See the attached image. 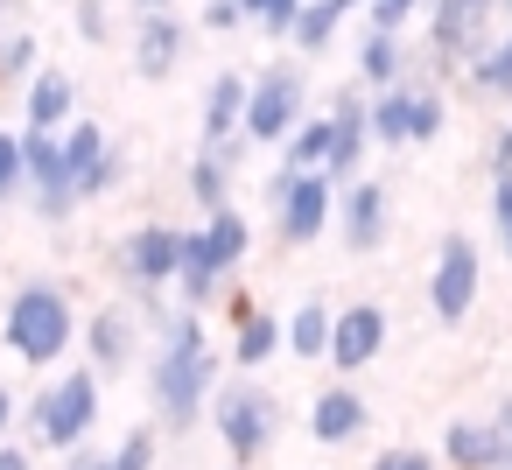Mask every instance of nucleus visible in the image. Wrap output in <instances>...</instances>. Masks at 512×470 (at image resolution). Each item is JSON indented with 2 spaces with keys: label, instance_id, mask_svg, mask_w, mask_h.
Instances as JSON below:
<instances>
[{
  "label": "nucleus",
  "instance_id": "obj_1",
  "mask_svg": "<svg viewBox=\"0 0 512 470\" xmlns=\"http://www.w3.org/2000/svg\"><path fill=\"white\" fill-rule=\"evenodd\" d=\"M155 330H162V351H155V372H148L155 407H162L169 428H190L204 414L211 386H218V351L204 344V323L197 316H176V323L162 316Z\"/></svg>",
  "mask_w": 512,
  "mask_h": 470
},
{
  "label": "nucleus",
  "instance_id": "obj_2",
  "mask_svg": "<svg viewBox=\"0 0 512 470\" xmlns=\"http://www.w3.org/2000/svg\"><path fill=\"white\" fill-rule=\"evenodd\" d=\"M71 337H78V309H71L64 288H50V281L15 288L8 316H0V344H8L22 365H57L71 351Z\"/></svg>",
  "mask_w": 512,
  "mask_h": 470
},
{
  "label": "nucleus",
  "instance_id": "obj_3",
  "mask_svg": "<svg viewBox=\"0 0 512 470\" xmlns=\"http://www.w3.org/2000/svg\"><path fill=\"white\" fill-rule=\"evenodd\" d=\"M246 246H253V225H246L232 204H218V211L204 218V232H183V267H176L183 302H190V309H204V302L225 288V274L246 260Z\"/></svg>",
  "mask_w": 512,
  "mask_h": 470
},
{
  "label": "nucleus",
  "instance_id": "obj_4",
  "mask_svg": "<svg viewBox=\"0 0 512 470\" xmlns=\"http://www.w3.org/2000/svg\"><path fill=\"white\" fill-rule=\"evenodd\" d=\"M22 421H29V442L36 449H78V442H92V421H99V372H64L57 386H43L29 407H22Z\"/></svg>",
  "mask_w": 512,
  "mask_h": 470
},
{
  "label": "nucleus",
  "instance_id": "obj_5",
  "mask_svg": "<svg viewBox=\"0 0 512 470\" xmlns=\"http://www.w3.org/2000/svg\"><path fill=\"white\" fill-rule=\"evenodd\" d=\"M267 204H274V239L281 246H316L330 232V211H337V183L323 169H281L267 183Z\"/></svg>",
  "mask_w": 512,
  "mask_h": 470
},
{
  "label": "nucleus",
  "instance_id": "obj_6",
  "mask_svg": "<svg viewBox=\"0 0 512 470\" xmlns=\"http://www.w3.org/2000/svg\"><path fill=\"white\" fill-rule=\"evenodd\" d=\"M211 421H218L225 456H232V463H253V456H267V442H274V428H281V400H274L267 386L232 379V386H211Z\"/></svg>",
  "mask_w": 512,
  "mask_h": 470
},
{
  "label": "nucleus",
  "instance_id": "obj_7",
  "mask_svg": "<svg viewBox=\"0 0 512 470\" xmlns=\"http://www.w3.org/2000/svg\"><path fill=\"white\" fill-rule=\"evenodd\" d=\"M302 99H309V78L295 64H274V71L246 78V120H239V134L246 141H288L295 120H302Z\"/></svg>",
  "mask_w": 512,
  "mask_h": 470
},
{
  "label": "nucleus",
  "instance_id": "obj_8",
  "mask_svg": "<svg viewBox=\"0 0 512 470\" xmlns=\"http://www.w3.org/2000/svg\"><path fill=\"white\" fill-rule=\"evenodd\" d=\"M477 288H484V260H477V246H470L463 232H449L442 253H435V274H428V309H435L442 323H463V316L477 309Z\"/></svg>",
  "mask_w": 512,
  "mask_h": 470
},
{
  "label": "nucleus",
  "instance_id": "obj_9",
  "mask_svg": "<svg viewBox=\"0 0 512 470\" xmlns=\"http://www.w3.org/2000/svg\"><path fill=\"white\" fill-rule=\"evenodd\" d=\"M22 176H29V190H36V211H43L50 225H64V218L78 211V190H71V169H64V148H57V134H43V127H22Z\"/></svg>",
  "mask_w": 512,
  "mask_h": 470
},
{
  "label": "nucleus",
  "instance_id": "obj_10",
  "mask_svg": "<svg viewBox=\"0 0 512 470\" xmlns=\"http://www.w3.org/2000/svg\"><path fill=\"white\" fill-rule=\"evenodd\" d=\"M386 309L379 302H351V309H330V344H323V365H337V372H365V365H379V351H386Z\"/></svg>",
  "mask_w": 512,
  "mask_h": 470
},
{
  "label": "nucleus",
  "instance_id": "obj_11",
  "mask_svg": "<svg viewBox=\"0 0 512 470\" xmlns=\"http://www.w3.org/2000/svg\"><path fill=\"white\" fill-rule=\"evenodd\" d=\"M113 267L134 281V288H169L176 267H183V232L176 225H141L113 246Z\"/></svg>",
  "mask_w": 512,
  "mask_h": 470
},
{
  "label": "nucleus",
  "instance_id": "obj_12",
  "mask_svg": "<svg viewBox=\"0 0 512 470\" xmlns=\"http://www.w3.org/2000/svg\"><path fill=\"white\" fill-rule=\"evenodd\" d=\"M498 0H435V22H428V57L435 64H470L484 50V22H491Z\"/></svg>",
  "mask_w": 512,
  "mask_h": 470
},
{
  "label": "nucleus",
  "instance_id": "obj_13",
  "mask_svg": "<svg viewBox=\"0 0 512 470\" xmlns=\"http://www.w3.org/2000/svg\"><path fill=\"white\" fill-rule=\"evenodd\" d=\"M386 225H393V197L379 190V183H344L337 190V232H344V246L351 253H379L386 246Z\"/></svg>",
  "mask_w": 512,
  "mask_h": 470
},
{
  "label": "nucleus",
  "instance_id": "obj_14",
  "mask_svg": "<svg viewBox=\"0 0 512 470\" xmlns=\"http://www.w3.org/2000/svg\"><path fill=\"white\" fill-rule=\"evenodd\" d=\"M183 43H190V29L176 22V8H148L141 29H134V71H141L148 85H162V78L183 64Z\"/></svg>",
  "mask_w": 512,
  "mask_h": 470
},
{
  "label": "nucleus",
  "instance_id": "obj_15",
  "mask_svg": "<svg viewBox=\"0 0 512 470\" xmlns=\"http://www.w3.org/2000/svg\"><path fill=\"white\" fill-rule=\"evenodd\" d=\"M372 148V127H365V99L358 92H344L337 106H330V155H323V176L344 190L351 176H358V155Z\"/></svg>",
  "mask_w": 512,
  "mask_h": 470
},
{
  "label": "nucleus",
  "instance_id": "obj_16",
  "mask_svg": "<svg viewBox=\"0 0 512 470\" xmlns=\"http://www.w3.org/2000/svg\"><path fill=\"white\" fill-rule=\"evenodd\" d=\"M365 421H372V407H365V393H351V386H323V393H316V407H309V435H316L323 449L358 442V435H365Z\"/></svg>",
  "mask_w": 512,
  "mask_h": 470
},
{
  "label": "nucleus",
  "instance_id": "obj_17",
  "mask_svg": "<svg viewBox=\"0 0 512 470\" xmlns=\"http://www.w3.org/2000/svg\"><path fill=\"white\" fill-rule=\"evenodd\" d=\"M134 323H141V309H99L92 323H85V351H92V372H127L134 365Z\"/></svg>",
  "mask_w": 512,
  "mask_h": 470
},
{
  "label": "nucleus",
  "instance_id": "obj_18",
  "mask_svg": "<svg viewBox=\"0 0 512 470\" xmlns=\"http://www.w3.org/2000/svg\"><path fill=\"white\" fill-rule=\"evenodd\" d=\"M22 113H29V127H43V134H57V127H71V113H78V85H71L64 71H29V92H22Z\"/></svg>",
  "mask_w": 512,
  "mask_h": 470
},
{
  "label": "nucleus",
  "instance_id": "obj_19",
  "mask_svg": "<svg viewBox=\"0 0 512 470\" xmlns=\"http://www.w3.org/2000/svg\"><path fill=\"white\" fill-rule=\"evenodd\" d=\"M442 463L449 470H498V428L491 421H449L442 428Z\"/></svg>",
  "mask_w": 512,
  "mask_h": 470
},
{
  "label": "nucleus",
  "instance_id": "obj_20",
  "mask_svg": "<svg viewBox=\"0 0 512 470\" xmlns=\"http://www.w3.org/2000/svg\"><path fill=\"white\" fill-rule=\"evenodd\" d=\"M407 120H414V85H379V99H365V127L379 148H400L407 141Z\"/></svg>",
  "mask_w": 512,
  "mask_h": 470
},
{
  "label": "nucleus",
  "instance_id": "obj_21",
  "mask_svg": "<svg viewBox=\"0 0 512 470\" xmlns=\"http://www.w3.org/2000/svg\"><path fill=\"white\" fill-rule=\"evenodd\" d=\"M239 120H246V78L225 71V78H211V92H204V141H232Z\"/></svg>",
  "mask_w": 512,
  "mask_h": 470
},
{
  "label": "nucleus",
  "instance_id": "obj_22",
  "mask_svg": "<svg viewBox=\"0 0 512 470\" xmlns=\"http://www.w3.org/2000/svg\"><path fill=\"white\" fill-rule=\"evenodd\" d=\"M274 351H281V316L239 309V316H232V365H267Z\"/></svg>",
  "mask_w": 512,
  "mask_h": 470
},
{
  "label": "nucleus",
  "instance_id": "obj_23",
  "mask_svg": "<svg viewBox=\"0 0 512 470\" xmlns=\"http://www.w3.org/2000/svg\"><path fill=\"white\" fill-rule=\"evenodd\" d=\"M358 78H365V85H400V78H407V43H400L393 29H372V36L358 43Z\"/></svg>",
  "mask_w": 512,
  "mask_h": 470
},
{
  "label": "nucleus",
  "instance_id": "obj_24",
  "mask_svg": "<svg viewBox=\"0 0 512 470\" xmlns=\"http://www.w3.org/2000/svg\"><path fill=\"white\" fill-rule=\"evenodd\" d=\"M281 344L302 358V365H323V344H330V302H302L295 316H288V330H281Z\"/></svg>",
  "mask_w": 512,
  "mask_h": 470
},
{
  "label": "nucleus",
  "instance_id": "obj_25",
  "mask_svg": "<svg viewBox=\"0 0 512 470\" xmlns=\"http://www.w3.org/2000/svg\"><path fill=\"white\" fill-rule=\"evenodd\" d=\"M470 92L477 99H512V29L470 57Z\"/></svg>",
  "mask_w": 512,
  "mask_h": 470
},
{
  "label": "nucleus",
  "instance_id": "obj_26",
  "mask_svg": "<svg viewBox=\"0 0 512 470\" xmlns=\"http://www.w3.org/2000/svg\"><path fill=\"white\" fill-rule=\"evenodd\" d=\"M57 148H64V169H71V190L99 169V155H106V134L92 127V120H71V127H57Z\"/></svg>",
  "mask_w": 512,
  "mask_h": 470
},
{
  "label": "nucleus",
  "instance_id": "obj_27",
  "mask_svg": "<svg viewBox=\"0 0 512 470\" xmlns=\"http://www.w3.org/2000/svg\"><path fill=\"white\" fill-rule=\"evenodd\" d=\"M323 155H330V113H323V120H295L281 169H323Z\"/></svg>",
  "mask_w": 512,
  "mask_h": 470
},
{
  "label": "nucleus",
  "instance_id": "obj_28",
  "mask_svg": "<svg viewBox=\"0 0 512 470\" xmlns=\"http://www.w3.org/2000/svg\"><path fill=\"white\" fill-rule=\"evenodd\" d=\"M225 197H232V169H225V162H218V155L204 148V155L190 162V204H204V211H218Z\"/></svg>",
  "mask_w": 512,
  "mask_h": 470
},
{
  "label": "nucleus",
  "instance_id": "obj_29",
  "mask_svg": "<svg viewBox=\"0 0 512 470\" xmlns=\"http://www.w3.org/2000/svg\"><path fill=\"white\" fill-rule=\"evenodd\" d=\"M442 120H449L442 92H435V85H414V120H407V141H435V134H442Z\"/></svg>",
  "mask_w": 512,
  "mask_h": 470
},
{
  "label": "nucleus",
  "instance_id": "obj_30",
  "mask_svg": "<svg viewBox=\"0 0 512 470\" xmlns=\"http://www.w3.org/2000/svg\"><path fill=\"white\" fill-rule=\"evenodd\" d=\"M36 71V36L29 29H0V78H29Z\"/></svg>",
  "mask_w": 512,
  "mask_h": 470
},
{
  "label": "nucleus",
  "instance_id": "obj_31",
  "mask_svg": "<svg viewBox=\"0 0 512 470\" xmlns=\"http://www.w3.org/2000/svg\"><path fill=\"white\" fill-rule=\"evenodd\" d=\"M22 190H29V176H22V134L0 127V204L22 197Z\"/></svg>",
  "mask_w": 512,
  "mask_h": 470
},
{
  "label": "nucleus",
  "instance_id": "obj_32",
  "mask_svg": "<svg viewBox=\"0 0 512 470\" xmlns=\"http://www.w3.org/2000/svg\"><path fill=\"white\" fill-rule=\"evenodd\" d=\"M295 15H302V0H246V22H260V29H274V36H288Z\"/></svg>",
  "mask_w": 512,
  "mask_h": 470
},
{
  "label": "nucleus",
  "instance_id": "obj_33",
  "mask_svg": "<svg viewBox=\"0 0 512 470\" xmlns=\"http://www.w3.org/2000/svg\"><path fill=\"white\" fill-rule=\"evenodd\" d=\"M246 22V0H204V29H218V36H232Z\"/></svg>",
  "mask_w": 512,
  "mask_h": 470
},
{
  "label": "nucleus",
  "instance_id": "obj_34",
  "mask_svg": "<svg viewBox=\"0 0 512 470\" xmlns=\"http://www.w3.org/2000/svg\"><path fill=\"white\" fill-rule=\"evenodd\" d=\"M372 470H435V456L428 449H379Z\"/></svg>",
  "mask_w": 512,
  "mask_h": 470
},
{
  "label": "nucleus",
  "instance_id": "obj_35",
  "mask_svg": "<svg viewBox=\"0 0 512 470\" xmlns=\"http://www.w3.org/2000/svg\"><path fill=\"white\" fill-rule=\"evenodd\" d=\"M414 8H421V0H372V29H393V36H400Z\"/></svg>",
  "mask_w": 512,
  "mask_h": 470
},
{
  "label": "nucleus",
  "instance_id": "obj_36",
  "mask_svg": "<svg viewBox=\"0 0 512 470\" xmlns=\"http://www.w3.org/2000/svg\"><path fill=\"white\" fill-rule=\"evenodd\" d=\"M78 36L85 43H106L113 29H106V0H78Z\"/></svg>",
  "mask_w": 512,
  "mask_h": 470
},
{
  "label": "nucleus",
  "instance_id": "obj_37",
  "mask_svg": "<svg viewBox=\"0 0 512 470\" xmlns=\"http://www.w3.org/2000/svg\"><path fill=\"white\" fill-rule=\"evenodd\" d=\"M491 428H498V470H512V393H505V407L491 414Z\"/></svg>",
  "mask_w": 512,
  "mask_h": 470
},
{
  "label": "nucleus",
  "instance_id": "obj_38",
  "mask_svg": "<svg viewBox=\"0 0 512 470\" xmlns=\"http://www.w3.org/2000/svg\"><path fill=\"white\" fill-rule=\"evenodd\" d=\"M491 218H498V225L512 218V169H498V176H491Z\"/></svg>",
  "mask_w": 512,
  "mask_h": 470
},
{
  "label": "nucleus",
  "instance_id": "obj_39",
  "mask_svg": "<svg viewBox=\"0 0 512 470\" xmlns=\"http://www.w3.org/2000/svg\"><path fill=\"white\" fill-rule=\"evenodd\" d=\"M491 169H512V120H505L498 141H491Z\"/></svg>",
  "mask_w": 512,
  "mask_h": 470
},
{
  "label": "nucleus",
  "instance_id": "obj_40",
  "mask_svg": "<svg viewBox=\"0 0 512 470\" xmlns=\"http://www.w3.org/2000/svg\"><path fill=\"white\" fill-rule=\"evenodd\" d=\"M15 421H22V400H15V393H8V386H0V435H8V428H15Z\"/></svg>",
  "mask_w": 512,
  "mask_h": 470
},
{
  "label": "nucleus",
  "instance_id": "obj_41",
  "mask_svg": "<svg viewBox=\"0 0 512 470\" xmlns=\"http://www.w3.org/2000/svg\"><path fill=\"white\" fill-rule=\"evenodd\" d=\"M0 470H29V449L22 442H0Z\"/></svg>",
  "mask_w": 512,
  "mask_h": 470
},
{
  "label": "nucleus",
  "instance_id": "obj_42",
  "mask_svg": "<svg viewBox=\"0 0 512 470\" xmlns=\"http://www.w3.org/2000/svg\"><path fill=\"white\" fill-rule=\"evenodd\" d=\"M498 232H505V260H512V218H505V225H498Z\"/></svg>",
  "mask_w": 512,
  "mask_h": 470
},
{
  "label": "nucleus",
  "instance_id": "obj_43",
  "mask_svg": "<svg viewBox=\"0 0 512 470\" xmlns=\"http://www.w3.org/2000/svg\"><path fill=\"white\" fill-rule=\"evenodd\" d=\"M141 8H169V0H141Z\"/></svg>",
  "mask_w": 512,
  "mask_h": 470
},
{
  "label": "nucleus",
  "instance_id": "obj_44",
  "mask_svg": "<svg viewBox=\"0 0 512 470\" xmlns=\"http://www.w3.org/2000/svg\"><path fill=\"white\" fill-rule=\"evenodd\" d=\"M498 8H505V15H512V0H498Z\"/></svg>",
  "mask_w": 512,
  "mask_h": 470
},
{
  "label": "nucleus",
  "instance_id": "obj_45",
  "mask_svg": "<svg viewBox=\"0 0 512 470\" xmlns=\"http://www.w3.org/2000/svg\"><path fill=\"white\" fill-rule=\"evenodd\" d=\"M0 85H8V78H0Z\"/></svg>",
  "mask_w": 512,
  "mask_h": 470
},
{
  "label": "nucleus",
  "instance_id": "obj_46",
  "mask_svg": "<svg viewBox=\"0 0 512 470\" xmlns=\"http://www.w3.org/2000/svg\"><path fill=\"white\" fill-rule=\"evenodd\" d=\"M239 470H246V463H239Z\"/></svg>",
  "mask_w": 512,
  "mask_h": 470
}]
</instances>
